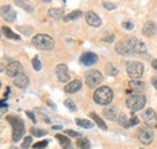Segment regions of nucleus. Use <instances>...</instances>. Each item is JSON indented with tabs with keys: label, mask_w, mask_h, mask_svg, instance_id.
<instances>
[{
	"label": "nucleus",
	"mask_w": 157,
	"mask_h": 149,
	"mask_svg": "<svg viewBox=\"0 0 157 149\" xmlns=\"http://www.w3.org/2000/svg\"><path fill=\"white\" fill-rule=\"evenodd\" d=\"M7 122L12 126V141L13 142H18L23 137V135L25 133V126H24L23 120L21 119L20 117L9 115L7 117Z\"/></svg>",
	"instance_id": "f257e3e1"
},
{
	"label": "nucleus",
	"mask_w": 157,
	"mask_h": 149,
	"mask_svg": "<svg viewBox=\"0 0 157 149\" xmlns=\"http://www.w3.org/2000/svg\"><path fill=\"white\" fill-rule=\"evenodd\" d=\"M32 45L41 51H51L55 48V40L50 35L38 34L32 38Z\"/></svg>",
	"instance_id": "f03ea898"
},
{
	"label": "nucleus",
	"mask_w": 157,
	"mask_h": 149,
	"mask_svg": "<svg viewBox=\"0 0 157 149\" xmlns=\"http://www.w3.org/2000/svg\"><path fill=\"white\" fill-rule=\"evenodd\" d=\"M93 99H94V101H96L98 105L106 106V105H109V104L113 101V99H114L113 89H111L110 87L103 85V87L98 88V89L94 92Z\"/></svg>",
	"instance_id": "7ed1b4c3"
},
{
	"label": "nucleus",
	"mask_w": 157,
	"mask_h": 149,
	"mask_svg": "<svg viewBox=\"0 0 157 149\" xmlns=\"http://www.w3.org/2000/svg\"><path fill=\"white\" fill-rule=\"evenodd\" d=\"M145 104H146V97L141 94H132L126 100L127 107L133 112L140 111L141 108H144Z\"/></svg>",
	"instance_id": "20e7f679"
},
{
	"label": "nucleus",
	"mask_w": 157,
	"mask_h": 149,
	"mask_svg": "<svg viewBox=\"0 0 157 149\" xmlns=\"http://www.w3.org/2000/svg\"><path fill=\"white\" fill-rule=\"evenodd\" d=\"M144 72V66L139 61H128L127 63V74L132 79H139Z\"/></svg>",
	"instance_id": "39448f33"
},
{
	"label": "nucleus",
	"mask_w": 157,
	"mask_h": 149,
	"mask_svg": "<svg viewBox=\"0 0 157 149\" xmlns=\"http://www.w3.org/2000/svg\"><path fill=\"white\" fill-rule=\"evenodd\" d=\"M101 81H103V76L98 70H91L86 74L85 82H86V85L90 87V88L97 87L98 84L101 83Z\"/></svg>",
	"instance_id": "423d86ee"
},
{
	"label": "nucleus",
	"mask_w": 157,
	"mask_h": 149,
	"mask_svg": "<svg viewBox=\"0 0 157 149\" xmlns=\"http://www.w3.org/2000/svg\"><path fill=\"white\" fill-rule=\"evenodd\" d=\"M115 49L121 56H131V54L134 53L133 48H132V45H131V41H129V37L123 40V41L117 42L116 46H115Z\"/></svg>",
	"instance_id": "0eeeda50"
},
{
	"label": "nucleus",
	"mask_w": 157,
	"mask_h": 149,
	"mask_svg": "<svg viewBox=\"0 0 157 149\" xmlns=\"http://www.w3.org/2000/svg\"><path fill=\"white\" fill-rule=\"evenodd\" d=\"M138 138L143 144H151L154 141V133L150 130V128L144 126L138 130Z\"/></svg>",
	"instance_id": "6e6552de"
},
{
	"label": "nucleus",
	"mask_w": 157,
	"mask_h": 149,
	"mask_svg": "<svg viewBox=\"0 0 157 149\" xmlns=\"http://www.w3.org/2000/svg\"><path fill=\"white\" fill-rule=\"evenodd\" d=\"M143 119L147 128H157V115L152 108H147L143 113Z\"/></svg>",
	"instance_id": "1a4fd4ad"
},
{
	"label": "nucleus",
	"mask_w": 157,
	"mask_h": 149,
	"mask_svg": "<svg viewBox=\"0 0 157 149\" xmlns=\"http://www.w3.org/2000/svg\"><path fill=\"white\" fill-rule=\"evenodd\" d=\"M22 72H23V67H22L21 63H18V61H10L7 64V66H6V74L9 77L15 78Z\"/></svg>",
	"instance_id": "9d476101"
},
{
	"label": "nucleus",
	"mask_w": 157,
	"mask_h": 149,
	"mask_svg": "<svg viewBox=\"0 0 157 149\" xmlns=\"http://www.w3.org/2000/svg\"><path fill=\"white\" fill-rule=\"evenodd\" d=\"M56 76L58 77V79L60 82L65 83L70 79V74H69V70H68V66L64 65V64H59L56 67Z\"/></svg>",
	"instance_id": "9b49d317"
},
{
	"label": "nucleus",
	"mask_w": 157,
	"mask_h": 149,
	"mask_svg": "<svg viewBox=\"0 0 157 149\" xmlns=\"http://www.w3.org/2000/svg\"><path fill=\"white\" fill-rule=\"evenodd\" d=\"M1 16H2V18L5 19L6 22H9V23H13L16 17H17L15 10L10 5H6V6L1 7Z\"/></svg>",
	"instance_id": "f8f14e48"
},
{
	"label": "nucleus",
	"mask_w": 157,
	"mask_h": 149,
	"mask_svg": "<svg viewBox=\"0 0 157 149\" xmlns=\"http://www.w3.org/2000/svg\"><path fill=\"white\" fill-rule=\"evenodd\" d=\"M97 60H98L97 54H94V53H92V52H86V53H83V54L81 56V58H80L81 64H83V65H86V66H91V65L96 64Z\"/></svg>",
	"instance_id": "ddd939ff"
},
{
	"label": "nucleus",
	"mask_w": 157,
	"mask_h": 149,
	"mask_svg": "<svg viewBox=\"0 0 157 149\" xmlns=\"http://www.w3.org/2000/svg\"><path fill=\"white\" fill-rule=\"evenodd\" d=\"M85 17H86V22H87L88 25H91V27H93V28H98V27H100L101 20H100V18L98 17V15H96L94 12L88 11V12H86Z\"/></svg>",
	"instance_id": "4468645a"
},
{
	"label": "nucleus",
	"mask_w": 157,
	"mask_h": 149,
	"mask_svg": "<svg viewBox=\"0 0 157 149\" xmlns=\"http://www.w3.org/2000/svg\"><path fill=\"white\" fill-rule=\"evenodd\" d=\"M129 41H131V45H132L134 53H145L146 52V46L143 41L138 40L137 37H129Z\"/></svg>",
	"instance_id": "2eb2a0df"
},
{
	"label": "nucleus",
	"mask_w": 157,
	"mask_h": 149,
	"mask_svg": "<svg viewBox=\"0 0 157 149\" xmlns=\"http://www.w3.org/2000/svg\"><path fill=\"white\" fill-rule=\"evenodd\" d=\"M128 87L132 92L136 94H141V92L145 90V83L140 79H132L128 82Z\"/></svg>",
	"instance_id": "dca6fc26"
},
{
	"label": "nucleus",
	"mask_w": 157,
	"mask_h": 149,
	"mask_svg": "<svg viewBox=\"0 0 157 149\" xmlns=\"http://www.w3.org/2000/svg\"><path fill=\"white\" fill-rule=\"evenodd\" d=\"M13 84H15L16 87L21 88V89H24V88H27L28 84H29V78H28L27 74L22 72V74H20L17 77L13 78Z\"/></svg>",
	"instance_id": "f3484780"
},
{
	"label": "nucleus",
	"mask_w": 157,
	"mask_h": 149,
	"mask_svg": "<svg viewBox=\"0 0 157 149\" xmlns=\"http://www.w3.org/2000/svg\"><path fill=\"white\" fill-rule=\"evenodd\" d=\"M81 87H82L81 81L80 79H74V81H71L70 83H68L64 87V92L68 94H74L76 93V92H78L81 89Z\"/></svg>",
	"instance_id": "a211bd4d"
},
{
	"label": "nucleus",
	"mask_w": 157,
	"mask_h": 149,
	"mask_svg": "<svg viewBox=\"0 0 157 149\" xmlns=\"http://www.w3.org/2000/svg\"><path fill=\"white\" fill-rule=\"evenodd\" d=\"M143 34L145 36L151 37L157 34V25L154 22H147L144 27H143Z\"/></svg>",
	"instance_id": "6ab92c4d"
},
{
	"label": "nucleus",
	"mask_w": 157,
	"mask_h": 149,
	"mask_svg": "<svg viewBox=\"0 0 157 149\" xmlns=\"http://www.w3.org/2000/svg\"><path fill=\"white\" fill-rule=\"evenodd\" d=\"M103 114L106 119L109 120H115L118 118V114H117V108L114 107V106H106L103 111Z\"/></svg>",
	"instance_id": "aec40b11"
},
{
	"label": "nucleus",
	"mask_w": 157,
	"mask_h": 149,
	"mask_svg": "<svg viewBox=\"0 0 157 149\" xmlns=\"http://www.w3.org/2000/svg\"><path fill=\"white\" fill-rule=\"evenodd\" d=\"M48 16L55 19L63 18V17H65V16H64V9H62V7H56V9L53 7V9H50V10H48Z\"/></svg>",
	"instance_id": "412c9836"
},
{
	"label": "nucleus",
	"mask_w": 157,
	"mask_h": 149,
	"mask_svg": "<svg viewBox=\"0 0 157 149\" xmlns=\"http://www.w3.org/2000/svg\"><path fill=\"white\" fill-rule=\"evenodd\" d=\"M1 31H2V34L6 36V38H10V40H21V36L20 35H17L16 33H13L10 28H7V27H2L1 28Z\"/></svg>",
	"instance_id": "4be33fe9"
},
{
	"label": "nucleus",
	"mask_w": 157,
	"mask_h": 149,
	"mask_svg": "<svg viewBox=\"0 0 157 149\" xmlns=\"http://www.w3.org/2000/svg\"><path fill=\"white\" fill-rule=\"evenodd\" d=\"M90 117H91V118H92V119L94 120V123H96V124L98 125V126L100 128V129H103V130H106V129H108V126L105 125L104 120H103V119H101V118L99 117V115L97 114V113L92 112V113H90Z\"/></svg>",
	"instance_id": "5701e85b"
},
{
	"label": "nucleus",
	"mask_w": 157,
	"mask_h": 149,
	"mask_svg": "<svg viewBox=\"0 0 157 149\" xmlns=\"http://www.w3.org/2000/svg\"><path fill=\"white\" fill-rule=\"evenodd\" d=\"M75 123H76V125L83 128V129H92V128H93V123H91V122L87 120V119H80V118H78V119L75 120Z\"/></svg>",
	"instance_id": "b1692460"
},
{
	"label": "nucleus",
	"mask_w": 157,
	"mask_h": 149,
	"mask_svg": "<svg viewBox=\"0 0 157 149\" xmlns=\"http://www.w3.org/2000/svg\"><path fill=\"white\" fill-rule=\"evenodd\" d=\"M82 15H83V13H82L81 11H78V10H75V11L70 12L69 15H67V16L64 17V22H69V20H74V19H78V18H80Z\"/></svg>",
	"instance_id": "393cba45"
},
{
	"label": "nucleus",
	"mask_w": 157,
	"mask_h": 149,
	"mask_svg": "<svg viewBox=\"0 0 157 149\" xmlns=\"http://www.w3.org/2000/svg\"><path fill=\"white\" fill-rule=\"evenodd\" d=\"M76 144L78 146V148L81 149H90L91 148V143L87 138H83V137H80L76 142Z\"/></svg>",
	"instance_id": "a878e982"
},
{
	"label": "nucleus",
	"mask_w": 157,
	"mask_h": 149,
	"mask_svg": "<svg viewBox=\"0 0 157 149\" xmlns=\"http://www.w3.org/2000/svg\"><path fill=\"white\" fill-rule=\"evenodd\" d=\"M56 138L59 141V143L63 146V147H65V148H69L70 147V140L67 137V136H63V135H56Z\"/></svg>",
	"instance_id": "bb28decb"
},
{
	"label": "nucleus",
	"mask_w": 157,
	"mask_h": 149,
	"mask_svg": "<svg viewBox=\"0 0 157 149\" xmlns=\"http://www.w3.org/2000/svg\"><path fill=\"white\" fill-rule=\"evenodd\" d=\"M117 123L121 125V126H123V128L128 129V120H127V117H126V114H124V113H120V114H118Z\"/></svg>",
	"instance_id": "cd10ccee"
},
{
	"label": "nucleus",
	"mask_w": 157,
	"mask_h": 149,
	"mask_svg": "<svg viewBox=\"0 0 157 149\" xmlns=\"http://www.w3.org/2000/svg\"><path fill=\"white\" fill-rule=\"evenodd\" d=\"M16 5L22 7V9H24V10H25L27 12H29V13L33 12V7H32L28 2H24V1H16Z\"/></svg>",
	"instance_id": "c85d7f7f"
},
{
	"label": "nucleus",
	"mask_w": 157,
	"mask_h": 149,
	"mask_svg": "<svg viewBox=\"0 0 157 149\" xmlns=\"http://www.w3.org/2000/svg\"><path fill=\"white\" fill-rule=\"evenodd\" d=\"M106 74H109V76H116V74H118V70L114 65L108 64V65H106Z\"/></svg>",
	"instance_id": "c756f323"
},
{
	"label": "nucleus",
	"mask_w": 157,
	"mask_h": 149,
	"mask_svg": "<svg viewBox=\"0 0 157 149\" xmlns=\"http://www.w3.org/2000/svg\"><path fill=\"white\" fill-rule=\"evenodd\" d=\"M64 106H67V108L71 112H76V110H78L76 106H75V104H74L70 99H67V100L64 101Z\"/></svg>",
	"instance_id": "7c9ffc66"
},
{
	"label": "nucleus",
	"mask_w": 157,
	"mask_h": 149,
	"mask_svg": "<svg viewBox=\"0 0 157 149\" xmlns=\"http://www.w3.org/2000/svg\"><path fill=\"white\" fill-rule=\"evenodd\" d=\"M30 132H32V135H34V136H36V137H41V136L46 135V131L40 130L38 128H32V129H30Z\"/></svg>",
	"instance_id": "2f4dec72"
},
{
	"label": "nucleus",
	"mask_w": 157,
	"mask_h": 149,
	"mask_svg": "<svg viewBox=\"0 0 157 149\" xmlns=\"http://www.w3.org/2000/svg\"><path fill=\"white\" fill-rule=\"evenodd\" d=\"M103 6H104V9L108 10V11H113V10H115V9L117 7L116 4H113V2H109V1H103Z\"/></svg>",
	"instance_id": "473e14b6"
},
{
	"label": "nucleus",
	"mask_w": 157,
	"mask_h": 149,
	"mask_svg": "<svg viewBox=\"0 0 157 149\" xmlns=\"http://www.w3.org/2000/svg\"><path fill=\"white\" fill-rule=\"evenodd\" d=\"M32 64H33V67H34V70H36V71H40V70H41V63H40V60H39V58H38V56L33 58V60H32Z\"/></svg>",
	"instance_id": "72a5a7b5"
},
{
	"label": "nucleus",
	"mask_w": 157,
	"mask_h": 149,
	"mask_svg": "<svg viewBox=\"0 0 157 149\" xmlns=\"http://www.w3.org/2000/svg\"><path fill=\"white\" fill-rule=\"evenodd\" d=\"M138 124H139V118H138L137 115L132 114V118H131V119H129V122H128V128L134 126V125H138Z\"/></svg>",
	"instance_id": "f704fd0d"
},
{
	"label": "nucleus",
	"mask_w": 157,
	"mask_h": 149,
	"mask_svg": "<svg viewBox=\"0 0 157 149\" xmlns=\"http://www.w3.org/2000/svg\"><path fill=\"white\" fill-rule=\"evenodd\" d=\"M17 29L20 30L21 33H23L24 35H30L32 31H33V29H32L30 27H18Z\"/></svg>",
	"instance_id": "c9c22d12"
},
{
	"label": "nucleus",
	"mask_w": 157,
	"mask_h": 149,
	"mask_svg": "<svg viewBox=\"0 0 157 149\" xmlns=\"http://www.w3.org/2000/svg\"><path fill=\"white\" fill-rule=\"evenodd\" d=\"M32 137L30 136H28V137H25L24 138V141H23V144H22V148L23 149H28L30 147V144H32Z\"/></svg>",
	"instance_id": "e433bc0d"
},
{
	"label": "nucleus",
	"mask_w": 157,
	"mask_h": 149,
	"mask_svg": "<svg viewBox=\"0 0 157 149\" xmlns=\"http://www.w3.org/2000/svg\"><path fill=\"white\" fill-rule=\"evenodd\" d=\"M48 141H41V142H38L35 144H33V148L34 149H41V148H45L47 146Z\"/></svg>",
	"instance_id": "4c0bfd02"
},
{
	"label": "nucleus",
	"mask_w": 157,
	"mask_h": 149,
	"mask_svg": "<svg viewBox=\"0 0 157 149\" xmlns=\"http://www.w3.org/2000/svg\"><path fill=\"white\" fill-rule=\"evenodd\" d=\"M64 133H65V135H69L70 137H78V138H80V133L74 130H65Z\"/></svg>",
	"instance_id": "58836bf2"
},
{
	"label": "nucleus",
	"mask_w": 157,
	"mask_h": 149,
	"mask_svg": "<svg viewBox=\"0 0 157 149\" xmlns=\"http://www.w3.org/2000/svg\"><path fill=\"white\" fill-rule=\"evenodd\" d=\"M122 27H123L124 29H127V30H132V29L134 28L133 23H132V22H128V20H127V22H123V23H122Z\"/></svg>",
	"instance_id": "ea45409f"
},
{
	"label": "nucleus",
	"mask_w": 157,
	"mask_h": 149,
	"mask_svg": "<svg viewBox=\"0 0 157 149\" xmlns=\"http://www.w3.org/2000/svg\"><path fill=\"white\" fill-rule=\"evenodd\" d=\"M25 114H27V115L30 118V120H32L33 123H36V119H35V117H34V114H33L32 112H25Z\"/></svg>",
	"instance_id": "a19ab883"
},
{
	"label": "nucleus",
	"mask_w": 157,
	"mask_h": 149,
	"mask_svg": "<svg viewBox=\"0 0 157 149\" xmlns=\"http://www.w3.org/2000/svg\"><path fill=\"white\" fill-rule=\"evenodd\" d=\"M103 41H106V42H113V41H114V36L105 37V38H103Z\"/></svg>",
	"instance_id": "79ce46f5"
},
{
	"label": "nucleus",
	"mask_w": 157,
	"mask_h": 149,
	"mask_svg": "<svg viewBox=\"0 0 157 149\" xmlns=\"http://www.w3.org/2000/svg\"><path fill=\"white\" fill-rule=\"evenodd\" d=\"M152 85L157 89V77H154V78H152Z\"/></svg>",
	"instance_id": "37998d69"
},
{
	"label": "nucleus",
	"mask_w": 157,
	"mask_h": 149,
	"mask_svg": "<svg viewBox=\"0 0 157 149\" xmlns=\"http://www.w3.org/2000/svg\"><path fill=\"white\" fill-rule=\"evenodd\" d=\"M151 65H152V67H154V69H155V70L157 71V60H152Z\"/></svg>",
	"instance_id": "c03bdc74"
},
{
	"label": "nucleus",
	"mask_w": 157,
	"mask_h": 149,
	"mask_svg": "<svg viewBox=\"0 0 157 149\" xmlns=\"http://www.w3.org/2000/svg\"><path fill=\"white\" fill-rule=\"evenodd\" d=\"M52 129L55 130V129H62V126H59V125H57V126H52Z\"/></svg>",
	"instance_id": "a18cd8bd"
},
{
	"label": "nucleus",
	"mask_w": 157,
	"mask_h": 149,
	"mask_svg": "<svg viewBox=\"0 0 157 149\" xmlns=\"http://www.w3.org/2000/svg\"><path fill=\"white\" fill-rule=\"evenodd\" d=\"M9 149H20V148H17V147H11V148H9Z\"/></svg>",
	"instance_id": "49530a36"
},
{
	"label": "nucleus",
	"mask_w": 157,
	"mask_h": 149,
	"mask_svg": "<svg viewBox=\"0 0 157 149\" xmlns=\"http://www.w3.org/2000/svg\"><path fill=\"white\" fill-rule=\"evenodd\" d=\"M140 149H143V148H140Z\"/></svg>",
	"instance_id": "de8ad7c7"
}]
</instances>
